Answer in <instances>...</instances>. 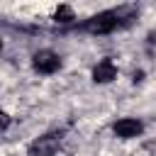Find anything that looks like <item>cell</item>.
I'll list each match as a JSON object with an SVG mask.
<instances>
[{
	"label": "cell",
	"instance_id": "cell-1",
	"mask_svg": "<svg viewBox=\"0 0 156 156\" xmlns=\"http://www.w3.org/2000/svg\"><path fill=\"white\" fill-rule=\"evenodd\" d=\"M122 24H124V20L119 17V12L117 10H110V12H100V15L90 17V20H85L83 29L90 32V34H110V32H115Z\"/></svg>",
	"mask_w": 156,
	"mask_h": 156
},
{
	"label": "cell",
	"instance_id": "cell-2",
	"mask_svg": "<svg viewBox=\"0 0 156 156\" xmlns=\"http://www.w3.org/2000/svg\"><path fill=\"white\" fill-rule=\"evenodd\" d=\"M32 66H34V71H37V73L49 76V73H56V71L61 68V58H58L54 51L41 49V51H37V54L32 56Z\"/></svg>",
	"mask_w": 156,
	"mask_h": 156
},
{
	"label": "cell",
	"instance_id": "cell-3",
	"mask_svg": "<svg viewBox=\"0 0 156 156\" xmlns=\"http://www.w3.org/2000/svg\"><path fill=\"white\" fill-rule=\"evenodd\" d=\"M61 134H44L37 141H32L29 146V156H54V151L58 149Z\"/></svg>",
	"mask_w": 156,
	"mask_h": 156
},
{
	"label": "cell",
	"instance_id": "cell-4",
	"mask_svg": "<svg viewBox=\"0 0 156 156\" xmlns=\"http://www.w3.org/2000/svg\"><path fill=\"white\" fill-rule=\"evenodd\" d=\"M141 129H144V124H141L139 119H134V117H122V119H117V122L112 124V132H115L117 136H122V139L139 136Z\"/></svg>",
	"mask_w": 156,
	"mask_h": 156
},
{
	"label": "cell",
	"instance_id": "cell-5",
	"mask_svg": "<svg viewBox=\"0 0 156 156\" xmlns=\"http://www.w3.org/2000/svg\"><path fill=\"white\" fill-rule=\"evenodd\" d=\"M117 78V66L112 63V58H102L95 68H93V80L95 83H110Z\"/></svg>",
	"mask_w": 156,
	"mask_h": 156
},
{
	"label": "cell",
	"instance_id": "cell-6",
	"mask_svg": "<svg viewBox=\"0 0 156 156\" xmlns=\"http://www.w3.org/2000/svg\"><path fill=\"white\" fill-rule=\"evenodd\" d=\"M71 20H73V10L68 5H61L56 10V22H71Z\"/></svg>",
	"mask_w": 156,
	"mask_h": 156
},
{
	"label": "cell",
	"instance_id": "cell-7",
	"mask_svg": "<svg viewBox=\"0 0 156 156\" xmlns=\"http://www.w3.org/2000/svg\"><path fill=\"white\" fill-rule=\"evenodd\" d=\"M7 124H10V117H7L5 112H0V129H5Z\"/></svg>",
	"mask_w": 156,
	"mask_h": 156
},
{
	"label": "cell",
	"instance_id": "cell-8",
	"mask_svg": "<svg viewBox=\"0 0 156 156\" xmlns=\"http://www.w3.org/2000/svg\"><path fill=\"white\" fill-rule=\"evenodd\" d=\"M0 51H2V41H0Z\"/></svg>",
	"mask_w": 156,
	"mask_h": 156
}]
</instances>
